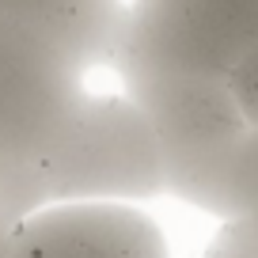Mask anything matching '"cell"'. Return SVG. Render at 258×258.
Segmentation results:
<instances>
[{
  "mask_svg": "<svg viewBox=\"0 0 258 258\" xmlns=\"http://www.w3.org/2000/svg\"><path fill=\"white\" fill-rule=\"evenodd\" d=\"M84 73L53 27L0 16V220L34 213L31 175L80 106Z\"/></svg>",
  "mask_w": 258,
  "mask_h": 258,
  "instance_id": "cell-1",
  "label": "cell"
},
{
  "mask_svg": "<svg viewBox=\"0 0 258 258\" xmlns=\"http://www.w3.org/2000/svg\"><path fill=\"white\" fill-rule=\"evenodd\" d=\"M167 194L163 156L125 91H84L76 114L61 129L31 175V205L61 202H152Z\"/></svg>",
  "mask_w": 258,
  "mask_h": 258,
  "instance_id": "cell-2",
  "label": "cell"
},
{
  "mask_svg": "<svg viewBox=\"0 0 258 258\" xmlns=\"http://www.w3.org/2000/svg\"><path fill=\"white\" fill-rule=\"evenodd\" d=\"M121 91L152 121L167 194L217 217L224 167L250 125L232 84L224 76L121 73Z\"/></svg>",
  "mask_w": 258,
  "mask_h": 258,
  "instance_id": "cell-3",
  "label": "cell"
},
{
  "mask_svg": "<svg viewBox=\"0 0 258 258\" xmlns=\"http://www.w3.org/2000/svg\"><path fill=\"white\" fill-rule=\"evenodd\" d=\"M258 49V0H129L114 73L232 76Z\"/></svg>",
  "mask_w": 258,
  "mask_h": 258,
  "instance_id": "cell-4",
  "label": "cell"
},
{
  "mask_svg": "<svg viewBox=\"0 0 258 258\" xmlns=\"http://www.w3.org/2000/svg\"><path fill=\"white\" fill-rule=\"evenodd\" d=\"M4 258H171L163 228L129 202H61L16 220Z\"/></svg>",
  "mask_w": 258,
  "mask_h": 258,
  "instance_id": "cell-5",
  "label": "cell"
},
{
  "mask_svg": "<svg viewBox=\"0 0 258 258\" xmlns=\"http://www.w3.org/2000/svg\"><path fill=\"white\" fill-rule=\"evenodd\" d=\"M125 0H0V16L53 27L88 69L114 64L125 38Z\"/></svg>",
  "mask_w": 258,
  "mask_h": 258,
  "instance_id": "cell-6",
  "label": "cell"
},
{
  "mask_svg": "<svg viewBox=\"0 0 258 258\" xmlns=\"http://www.w3.org/2000/svg\"><path fill=\"white\" fill-rule=\"evenodd\" d=\"M220 220H258V125H247L239 145L232 148V160L220 182Z\"/></svg>",
  "mask_w": 258,
  "mask_h": 258,
  "instance_id": "cell-7",
  "label": "cell"
},
{
  "mask_svg": "<svg viewBox=\"0 0 258 258\" xmlns=\"http://www.w3.org/2000/svg\"><path fill=\"white\" fill-rule=\"evenodd\" d=\"M205 258H258V220H220V232L209 239Z\"/></svg>",
  "mask_w": 258,
  "mask_h": 258,
  "instance_id": "cell-8",
  "label": "cell"
},
{
  "mask_svg": "<svg viewBox=\"0 0 258 258\" xmlns=\"http://www.w3.org/2000/svg\"><path fill=\"white\" fill-rule=\"evenodd\" d=\"M228 84H232V95H235V103H239L243 118H247L250 125H258V49L235 64Z\"/></svg>",
  "mask_w": 258,
  "mask_h": 258,
  "instance_id": "cell-9",
  "label": "cell"
}]
</instances>
